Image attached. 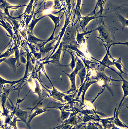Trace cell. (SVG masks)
<instances>
[{
  "label": "cell",
  "mask_w": 128,
  "mask_h": 129,
  "mask_svg": "<svg viewBox=\"0 0 128 129\" xmlns=\"http://www.w3.org/2000/svg\"><path fill=\"white\" fill-rule=\"evenodd\" d=\"M28 112L22 110L18 108L15 112L16 115L22 121L24 122L27 125V118Z\"/></svg>",
  "instance_id": "9c48e42d"
},
{
  "label": "cell",
  "mask_w": 128,
  "mask_h": 129,
  "mask_svg": "<svg viewBox=\"0 0 128 129\" xmlns=\"http://www.w3.org/2000/svg\"><path fill=\"white\" fill-rule=\"evenodd\" d=\"M111 46H109L106 48L107 52L103 58L102 60L100 61L101 65H103L105 66L106 67L110 68L117 74L120 77L121 76L120 74L115 71L114 70L111 68L110 66H114L113 62L110 59L108 55V52H109V49Z\"/></svg>",
  "instance_id": "8992f818"
},
{
  "label": "cell",
  "mask_w": 128,
  "mask_h": 129,
  "mask_svg": "<svg viewBox=\"0 0 128 129\" xmlns=\"http://www.w3.org/2000/svg\"><path fill=\"white\" fill-rule=\"evenodd\" d=\"M5 58H3L2 59H0V63L3 61H4L5 60Z\"/></svg>",
  "instance_id": "ffe728a7"
},
{
  "label": "cell",
  "mask_w": 128,
  "mask_h": 129,
  "mask_svg": "<svg viewBox=\"0 0 128 129\" xmlns=\"http://www.w3.org/2000/svg\"><path fill=\"white\" fill-rule=\"evenodd\" d=\"M102 21V24L99 26L94 30L98 31L99 35L97 38L104 44L106 48L117 44L128 45V44H126L128 43L127 42L122 43L116 40L115 34L118 30L117 28L106 25L104 23L103 19Z\"/></svg>",
  "instance_id": "6da1fadb"
},
{
  "label": "cell",
  "mask_w": 128,
  "mask_h": 129,
  "mask_svg": "<svg viewBox=\"0 0 128 129\" xmlns=\"http://www.w3.org/2000/svg\"><path fill=\"white\" fill-rule=\"evenodd\" d=\"M62 44H60L59 48L57 51L53 55L50 57L48 59H52L49 61L50 63L51 62L55 64L59 67L67 66V65H64L61 64L60 63V58L62 50Z\"/></svg>",
  "instance_id": "5b68a950"
},
{
  "label": "cell",
  "mask_w": 128,
  "mask_h": 129,
  "mask_svg": "<svg viewBox=\"0 0 128 129\" xmlns=\"http://www.w3.org/2000/svg\"><path fill=\"white\" fill-rule=\"evenodd\" d=\"M28 39L29 41L32 43H36L39 41H44L39 39L33 36L30 35L29 36Z\"/></svg>",
  "instance_id": "e0dca14e"
},
{
  "label": "cell",
  "mask_w": 128,
  "mask_h": 129,
  "mask_svg": "<svg viewBox=\"0 0 128 129\" xmlns=\"http://www.w3.org/2000/svg\"><path fill=\"white\" fill-rule=\"evenodd\" d=\"M84 84H82V85L81 88L79 90V92L78 93L77 95L78 97H79L81 92H82V102L84 101V95L85 94L86 91L87 90L89 87L92 84L97 83L98 82V81H89L88 80H87L86 82V81L85 80L84 81Z\"/></svg>",
  "instance_id": "52a82bcc"
},
{
  "label": "cell",
  "mask_w": 128,
  "mask_h": 129,
  "mask_svg": "<svg viewBox=\"0 0 128 129\" xmlns=\"http://www.w3.org/2000/svg\"><path fill=\"white\" fill-rule=\"evenodd\" d=\"M41 19V18H40L36 19H34L32 21L31 24V25L30 27H31L30 28H31V29H32V30L33 28V27L35 26V24L39 20H40Z\"/></svg>",
  "instance_id": "d6986e66"
},
{
  "label": "cell",
  "mask_w": 128,
  "mask_h": 129,
  "mask_svg": "<svg viewBox=\"0 0 128 129\" xmlns=\"http://www.w3.org/2000/svg\"><path fill=\"white\" fill-rule=\"evenodd\" d=\"M93 31H94V30L80 33L77 30L78 33L76 38L77 42L80 44H81L84 42H85V40L84 38V36L86 34L91 33Z\"/></svg>",
  "instance_id": "8fae6325"
},
{
  "label": "cell",
  "mask_w": 128,
  "mask_h": 129,
  "mask_svg": "<svg viewBox=\"0 0 128 129\" xmlns=\"http://www.w3.org/2000/svg\"><path fill=\"white\" fill-rule=\"evenodd\" d=\"M16 60L14 58H11L7 59H5L4 61L8 64L10 68L14 71L15 70Z\"/></svg>",
  "instance_id": "5bb4252c"
},
{
  "label": "cell",
  "mask_w": 128,
  "mask_h": 129,
  "mask_svg": "<svg viewBox=\"0 0 128 129\" xmlns=\"http://www.w3.org/2000/svg\"><path fill=\"white\" fill-rule=\"evenodd\" d=\"M49 16L53 20L55 25V26H56L58 22L59 18L57 17L54 16L52 15H49Z\"/></svg>",
  "instance_id": "ac0fdd59"
},
{
  "label": "cell",
  "mask_w": 128,
  "mask_h": 129,
  "mask_svg": "<svg viewBox=\"0 0 128 129\" xmlns=\"http://www.w3.org/2000/svg\"><path fill=\"white\" fill-rule=\"evenodd\" d=\"M36 106L34 108L35 111L31 115L30 118L27 121V125L29 128H30V123L31 121L33 118L36 116L39 115L41 114L44 112L47 111H49V110H47L46 108H40L36 107Z\"/></svg>",
  "instance_id": "ba28073f"
},
{
  "label": "cell",
  "mask_w": 128,
  "mask_h": 129,
  "mask_svg": "<svg viewBox=\"0 0 128 129\" xmlns=\"http://www.w3.org/2000/svg\"><path fill=\"white\" fill-rule=\"evenodd\" d=\"M113 62L114 65L116 66L118 70L120 71L121 74H124L128 75L125 73L122 70V68L123 67L126 70H127L125 68L124 66L122 63L121 61V57H120L118 59H115Z\"/></svg>",
  "instance_id": "7c38bea8"
},
{
  "label": "cell",
  "mask_w": 128,
  "mask_h": 129,
  "mask_svg": "<svg viewBox=\"0 0 128 129\" xmlns=\"http://www.w3.org/2000/svg\"><path fill=\"white\" fill-rule=\"evenodd\" d=\"M21 80V79H20V80L14 81H9L4 79L0 77V85H2L5 83L15 84L18 83Z\"/></svg>",
  "instance_id": "2e32d148"
},
{
  "label": "cell",
  "mask_w": 128,
  "mask_h": 129,
  "mask_svg": "<svg viewBox=\"0 0 128 129\" xmlns=\"http://www.w3.org/2000/svg\"><path fill=\"white\" fill-rule=\"evenodd\" d=\"M77 74L78 75L81 81V86L83 83L86 75V70L85 67L84 66L78 72Z\"/></svg>",
  "instance_id": "4fadbf2b"
},
{
  "label": "cell",
  "mask_w": 128,
  "mask_h": 129,
  "mask_svg": "<svg viewBox=\"0 0 128 129\" xmlns=\"http://www.w3.org/2000/svg\"><path fill=\"white\" fill-rule=\"evenodd\" d=\"M78 26H71L66 31L63 39V41L68 43L76 44L75 37Z\"/></svg>",
  "instance_id": "3957f363"
},
{
  "label": "cell",
  "mask_w": 128,
  "mask_h": 129,
  "mask_svg": "<svg viewBox=\"0 0 128 129\" xmlns=\"http://www.w3.org/2000/svg\"><path fill=\"white\" fill-rule=\"evenodd\" d=\"M97 15H90L89 14L87 16L80 18L79 22V26L82 29L83 32L86 26L88 24L90 21L93 20L100 17L102 19V18L100 16H97Z\"/></svg>",
  "instance_id": "277c9868"
},
{
  "label": "cell",
  "mask_w": 128,
  "mask_h": 129,
  "mask_svg": "<svg viewBox=\"0 0 128 129\" xmlns=\"http://www.w3.org/2000/svg\"><path fill=\"white\" fill-rule=\"evenodd\" d=\"M115 14L118 20L121 23L122 25V30H123L125 27H128V20L125 18L122 14L119 12H116Z\"/></svg>",
  "instance_id": "30bf717a"
},
{
  "label": "cell",
  "mask_w": 128,
  "mask_h": 129,
  "mask_svg": "<svg viewBox=\"0 0 128 129\" xmlns=\"http://www.w3.org/2000/svg\"><path fill=\"white\" fill-rule=\"evenodd\" d=\"M70 54L71 58V60L70 63L68 64L67 65L68 66H70L72 70V71H73L74 68L75 67L76 61L77 57H76L75 58L73 54L71 52H69Z\"/></svg>",
  "instance_id": "9a60e30c"
},
{
  "label": "cell",
  "mask_w": 128,
  "mask_h": 129,
  "mask_svg": "<svg viewBox=\"0 0 128 129\" xmlns=\"http://www.w3.org/2000/svg\"><path fill=\"white\" fill-rule=\"evenodd\" d=\"M84 66L82 61L77 58L76 65L75 68L70 74L67 73L62 71L68 77L70 81L71 86L70 89L67 91L63 92L64 93L68 94L71 92H74L77 90L76 83V77L79 71Z\"/></svg>",
  "instance_id": "7a4b0ae2"
}]
</instances>
